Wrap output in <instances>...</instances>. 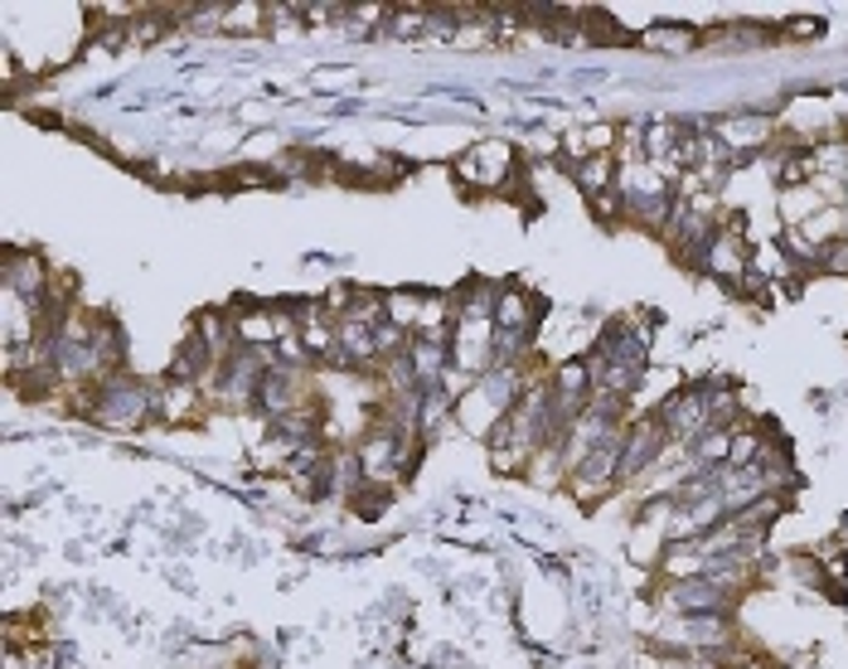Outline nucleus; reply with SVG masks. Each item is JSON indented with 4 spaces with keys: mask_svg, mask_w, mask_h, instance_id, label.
I'll use <instances>...</instances> for the list:
<instances>
[{
    "mask_svg": "<svg viewBox=\"0 0 848 669\" xmlns=\"http://www.w3.org/2000/svg\"><path fill=\"white\" fill-rule=\"evenodd\" d=\"M659 452H665V428H659V418H645L641 428L625 432L616 476H641L645 466H655V461H659Z\"/></svg>",
    "mask_w": 848,
    "mask_h": 669,
    "instance_id": "1",
    "label": "nucleus"
},
{
    "mask_svg": "<svg viewBox=\"0 0 848 669\" xmlns=\"http://www.w3.org/2000/svg\"><path fill=\"white\" fill-rule=\"evenodd\" d=\"M669 606H679V612H688V616H698V612H728V587H722V582H712V578H704V573H694V578L674 582Z\"/></svg>",
    "mask_w": 848,
    "mask_h": 669,
    "instance_id": "2",
    "label": "nucleus"
},
{
    "mask_svg": "<svg viewBox=\"0 0 848 669\" xmlns=\"http://www.w3.org/2000/svg\"><path fill=\"white\" fill-rule=\"evenodd\" d=\"M607 180H611V161H607V155H592V161L577 165V185H582L587 194H601Z\"/></svg>",
    "mask_w": 848,
    "mask_h": 669,
    "instance_id": "3",
    "label": "nucleus"
}]
</instances>
